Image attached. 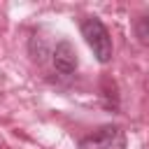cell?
<instances>
[{"instance_id": "3", "label": "cell", "mask_w": 149, "mask_h": 149, "mask_svg": "<svg viewBox=\"0 0 149 149\" xmlns=\"http://www.w3.org/2000/svg\"><path fill=\"white\" fill-rule=\"evenodd\" d=\"M79 65V58H77V49L72 47V42L63 40L56 44L54 49V68L63 74H72Z\"/></svg>"}, {"instance_id": "2", "label": "cell", "mask_w": 149, "mask_h": 149, "mask_svg": "<svg viewBox=\"0 0 149 149\" xmlns=\"http://www.w3.org/2000/svg\"><path fill=\"white\" fill-rule=\"evenodd\" d=\"M79 149H126V133L119 126H100L79 140Z\"/></svg>"}, {"instance_id": "1", "label": "cell", "mask_w": 149, "mask_h": 149, "mask_svg": "<svg viewBox=\"0 0 149 149\" xmlns=\"http://www.w3.org/2000/svg\"><path fill=\"white\" fill-rule=\"evenodd\" d=\"M81 37L86 40V44L91 47L93 56L100 61V63H109L112 61V37L105 28V23L95 16H88L81 21Z\"/></svg>"}]
</instances>
